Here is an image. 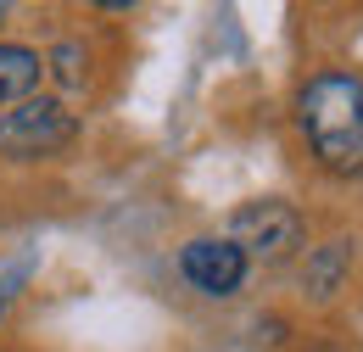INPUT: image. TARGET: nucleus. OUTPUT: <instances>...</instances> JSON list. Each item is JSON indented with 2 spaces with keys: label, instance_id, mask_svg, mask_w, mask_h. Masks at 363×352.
Here are the masks:
<instances>
[{
  "label": "nucleus",
  "instance_id": "4",
  "mask_svg": "<svg viewBox=\"0 0 363 352\" xmlns=\"http://www.w3.org/2000/svg\"><path fill=\"white\" fill-rule=\"evenodd\" d=\"M179 268H184V280H190L201 297H235L252 263L240 258V246H235L229 235H196V241L179 252Z\"/></svg>",
  "mask_w": 363,
  "mask_h": 352
},
{
  "label": "nucleus",
  "instance_id": "2",
  "mask_svg": "<svg viewBox=\"0 0 363 352\" xmlns=\"http://www.w3.org/2000/svg\"><path fill=\"white\" fill-rule=\"evenodd\" d=\"M79 134V118L50 101V95H28L23 106H11L0 118V157L11 163H40V157H56L67 140Z\"/></svg>",
  "mask_w": 363,
  "mask_h": 352
},
{
  "label": "nucleus",
  "instance_id": "3",
  "mask_svg": "<svg viewBox=\"0 0 363 352\" xmlns=\"http://www.w3.org/2000/svg\"><path fill=\"white\" fill-rule=\"evenodd\" d=\"M229 241L240 246V258H285L296 241H302V213L279 196H263V202H246L235 207L229 219Z\"/></svg>",
  "mask_w": 363,
  "mask_h": 352
},
{
  "label": "nucleus",
  "instance_id": "8",
  "mask_svg": "<svg viewBox=\"0 0 363 352\" xmlns=\"http://www.w3.org/2000/svg\"><path fill=\"white\" fill-rule=\"evenodd\" d=\"M0 17H6V6H0Z\"/></svg>",
  "mask_w": 363,
  "mask_h": 352
},
{
  "label": "nucleus",
  "instance_id": "5",
  "mask_svg": "<svg viewBox=\"0 0 363 352\" xmlns=\"http://www.w3.org/2000/svg\"><path fill=\"white\" fill-rule=\"evenodd\" d=\"M45 79V56L28 50V45L0 40V106H23Z\"/></svg>",
  "mask_w": 363,
  "mask_h": 352
},
{
  "label": "nucleus",
  "instance_id": "6",
  "mask_svg": "<svg viewBox=\"0 0 363 352\" xmlns=\"http://www.w3.org/2000/svg\"><path fill=\"white\" fill-rule=\"evenodd\" d=\"M45 73H56V84L62 89H84V79H90V62H84V50L79 45H56L45 62Z\"/></svg>",
  "mask_w": 363,
  "mask_h": 352
},
{
  "label": "nucleus",
  "instance_id": "7",
  "mask_svg": "<svg viewBox=\"0 0 363 352\" xmlns=\"http://www.w3.org/2000/svg\"><path fill=\"white\" fill-rule=\"evenodd\" d=\"M0 313H6V297H0Z\"/></svg>",
  "mask_w": 363,
  "mask_h": 352
},
{
  "label": "nucleus",
  "instance_id": "1",
  "mask_svg": "<svg viewBox=\"0 0 363 352\" xmlns=\"http://www.w3.org/2000/svg\"><path fill=\"white\" fill-rule=\"evenodd\" d=\"M296 123L308 134L313 157L335 174L363 168V79L358 73H313L296 95Z\"/></svg>",
  "mask_w": 363,
  "mask_h": 352
}]
</instances>
